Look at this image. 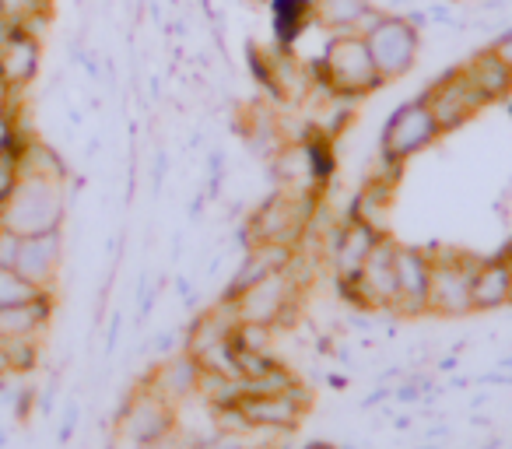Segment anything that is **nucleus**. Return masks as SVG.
<instances>
[{
    "instance_id": "nucleus-2",
    "label": "nucleus",
    "mask_w": 512,
    "mask_h": 449,
    "mask_svg": "<svg viewBox=\"0 0 512 449\" xmlns=\"http://www.w3.org/2000/svg\"><path fill=\"white\" fill-rule=\"evenodd\" d=\"M316 85L323 92L337 95V99H365V95L379 92L383 78L376 71V60L369 53V43L355 32H344V36H327L320 60L313 64Z\"/></svg>"
},
{
    "instance_id": "nucleus-40",
    "label": "nucleus",
    "mask_w": 512,
    "mask_h": 449,
    "mask_svg": "<svg viewBox=\"0 0 512 449\" xmlns=\"http://www.w3.org/2000/svg\"><path fill=\"white\" fill-rule=\"evenodd\" d=\"M502 260H505V267H509V274H512V243L502 250Z\"/></svg>"
},
{
    "instance_id": "nucleus-28",
    "label": "nucleus",
    "mask_w": 512,
    "mask_h": 449,
    "mask_svg": "<svg viewBox=\"0 0 512 449\" xmlns=\"http://www.w3.org/2000/svg\"><path fill=\"white\" fill-rule=\"evenodd\" d=\"M8 355L11 372L29 376V372L39 369V358H43V337H15V341H8Z\"/></svg>"
},
{
    "instance_id": "nucleus-10",
    "label": "nucleus",
    "mask_w": 512,
    "mask_h": 449,
    "mask_svg": "<svg viewBox=\"0 0 512 449\" xmlns=\"http://www.w3.org/2000/svg\"><path fill=\"white\" fill-rule=\"evenodd\" d=\"M421 99L428 102V109H432V116H435V123H439L442 134H453V130L467 127V123L474 120L484 106H488V102L477 95V88L470 85L467 74H463L460 67L439 74V78L421 92Z\"/></svg>"
},
{
    "instance_id": "nucleus-11",
    "label": "nucleus",
    "mask_w": 512,
    "mask_h": 449,
    "mask_svg": "<svg viewBox=\"0 0 512 449\" xmlns=\"http://www.w3.org/2000/svg\"><path fill=\"white\" fill-rule=\"evenodd\" d=\"M235 407H239V414L246 418V425L253 432H260V428H267V432H292L309 414L313 397H309L306 383H302L288 393H242L235 400Z\"/></svg>"
},
{
    "instance_id": "nucleus-31",
    "label": "nucleus",
    "mask_w": 512,
    "mask_h": 449,
    "mask_svg": "<svg viewBox=\"0 0 512 449\" xmlns=\"http://www.w3.org/2000/svg\"><path fill=\"white\" fill-rule=\"evenodd\" d=\"M491 53H495L498 60H502L505 67H512V29L509 32H502V36L491 43Z\"/></svg>"
},
{
    "instance_id": "nucleus-16",
    "label": "nucleus",
    "mask_w": 512,
    "mask_h": 449,
    "mask_svg": "<svg viewBox=\"0 0 512 449\" xmlns=\"http://www.w3.org/2000/svg\"><path fill=\"white\" fill-rule=\"evenodd\" d=\"M39 64H43V36H36V32L15 29L8 43L0 46V81L11 92L22 95L36 81Z\"/></svg>"
},
{
    "instance_id": "nucleus-3",
    "label": "nucleus",
    "mask_w": 512,
    "mask_h": 449,
    "mask_svg": "<svg viewBox=\"0 0 512 449\" xmlns=\"http://www.w3.org/2000/svg\"><path fill=\"white\" fill-rule=\"evenodd\" d=\"M302 295H306V274H302V257L295 253L292 267L267 274L264 281H256L242 295H235L232 306L235 320L246 323H264V327H292L295 316L302 309ZM225 302V299H221Z\"/></svg>"
},
{
    "instance_id": "nucleus-12",
    "label": "nucleus",
    "mask_w": 512,
    "mask_h": 449,
    "mask_svg": "<svg viewBox=\"0 0 512 449\" xmlns=\"http://www.w3.org/2000/svg\"><path fill=\"white\" fill-rule=\"evenodd\" d=\"M432 250L421 246H400L393 253V271H397V306L393 313L404 320H418L428 309V288H432Z\"/></svg>"
},
{
    "instance_id": "nucleus-14",
    "label": "nucleus",
    "mask_w": 512,
    "mask_h": 449,
    "mask_svg": "<svg viewBox=\"0 0 512 449\" xmlns=\"http://www.w3.org/2000/svg\"><path fill=\"white\" fill-rule=\"evenodd\" d=\"M60 264H64V229L18 239L15 271L25 281L39 285L43 292H53V285L60 278Z\"/></svg>"
},
{
    "instance_id": "nucleus-33",
    "label": "nucleus",
    "mask_w": 512,
    "mask_h": 449,
    "mask_svg": "<svg viewBox=\"0 0 512 449\" xmlns=\"http://www.w3.org/2000/svg\"><path fill=\"white\" fill-rule=\"evenodd\" d=\"M8 376H15V372H11V355H8V341H0V383H4V379Z\"/></svg>"
},
{
    "instance_id": "nucleus-32",
    "label": "nucleus",
    "mask_w": 512,
    "mask_h": 449,
    "mask_svg": "<svg viewBox=\"0 0 512 449\" xmlns=\"http://www.w3.org/2000/svg\"><path fill=\"white\" fill-rule=\"evenodd\" d=\"M15 109H18V92H11V88L0 81V120H4V116H11Z\"/></svg>"
},
{
    "instance_id": "nucleus-4",
    "label": "nucleus",
    "mask_w": 512,
    "mask_h": 449,
    "mask_svg": "<svg viewBox=\"0 0 512 449\" xmlns=\"http://www.w3.org/2000/svg\"><path fill=\"white\" fill-rule=\"evenodd\" d=\"M316 207H320V190H278L249 214V225L242 232L246 246L253 243H288L302 246L306 243L309 225L316 221Z\"/></svg>"
},
{
    "instance_id": "nucleus-15",
    "label": "nucleus",
    "mask_w": 512,
    "mask_h": 449,
    "mask_svg": "<svg viewBox=\"0 0 512 449\" xmlns=\"http://www.w3.org/2000/svg\"><path fill=\"white\" fill-rule=\"evenodd\" d=\"M295 253H299V246H288V243H253V246H246V253H242V264L235 267L232 281H228V288H225V295H221V299L232 302L235 295H242L246 288H253L256 281H264L267 274L292 267Z\"/></svg>"
},
{
    "instance_id": "nucleus-39",
    "label": "nucleus",
    "mask_w": 512,
    "mask_h": 449,
    "mask_svg": "<svg viewBox=\"0 0 512 449\" xmlns=\"http://www.w3.org/2000/svg\"><path fill=\"white\" fill-rule=\"evenodd\" d=\"M439 369H442V372H449V369H456V355H449V358H442V362H439Z\"/></svg>"
},
{
    "instance_id": "nucleus-35",
    "label": "nucleus",
    "mask_w": 512,
    "mask_h": 449,
    "mask_svg": "<svg viewBox=\"0 0 512 449\" xmlns=\"http://www.w3.org/2000/svg\"><path fill=\"white\" fill-rule=\"evenodd\" d=\"M120 313L113 316V320H109V341H106V351H113L116 348V341H120Z\"/></svg>"
},
{
    "instance_id": "nucleus-26",
    "label": "nucleus",
    "mask_w": 512,
    "mask_h": 449,
    "mask_svg": "<svg viewBox=\"0 0 512 449\" xmlns=\"http://www.w3.org/2000/svg\"><path fill=\"white\" fill-rule=\"evenodd\" d=\"M39 295H46V292L39 285H32V281H25L15 267H0V309L22 306V302L39 299Z\"/></svg>"
},
{
    "instance_id": "nucleus-27",
    "label": "nucleus",
    "mask_w": 512,
    "mask_h": 449,
    "mask_svg": "<svg viewBox=\"0 0 512 449\" xmlns=\"http://www.w3.org/2000/svg\"><path fill=\"white\" fill-rule=\"evenodd\" d=\"M228 341H232L235 351H274V327L235 320L232 337H228Z\"/></svg>"
},
{
    "instance_id": "nucleus-22",
    "label": "nucleus",
    "mask_w": 512,
    "mask_h": 449,
    "mask_svg": "<svg viewBox=\"0 0 512 449\" xmlns=\"http://www.w3.org/2000/svg\"><path fill=\"white\" fill-rule=\"evenodd\" d=\"M271 18H274V36L278 46L292 50L295 39L306 29H313V0H271Z\"/></svg>"
},
{
    "instance_id": "nucleus-9",
    "label": "nucleus",
    "mask_w": 512,
    "mask_h": 449,
    "mask_svg": "<svg viewBox=\"0 0 512 449\" xmlns=\"http://www.w3.org/2000/svg\"><path fill=\"white\" fill-rule=\"evenodd\" d=\"M439 137H442L439 123H435L428 102L418 95V99H407L404 106H397L390 113V120H386V127H383V137H379V155L404 165V162H411L418 151L432 148Z\"/></svg>"
},
{
    "instance_id": "nucleus-8",
    "label": "nucleus",
    "mask_w": 512,
    "mask_h": 449,
    "mask_svg": "<svg viewBox=\"0 0 512 449\" xmlns=\"http://www.w3.org/2000/svg\"><path fill=\"white\" fill-rule=\"evenodd\" d=\"M432 288H428V316H442V320H460L470 316V278L481 257H470L460 250H435L432 253Z\"/></svg>"
},
{
    "instance_id": "nucleus-41",
    "label": "nucleus",
    "mask_w": 512,
    "mask_h": 449,
    "mask_svg": "<svg viewBox=\"0 0 512 449\" xmlns=\"http://www.w3.org/2000/svg\"><path fill=\"white\" fill-rule=\"evenodd\" d=\"M306 449H341V446H330V442H309Z\"/></svg>"
},
{
    "instance_id": "nucleus-1",
    "label": "nucleus",
    "mask_w": 512,
    "mask_h": 449,
    "mask_svg": "<svg viewBox=\"0 0 512 449\" xmlns=\"http://www.w3.org/2000/svg\"><path fill=\"white\" fill-rule=\"evenodd\" d=\"M67 214V183L43 176H22L18 172L15 190L0 204V229L15 232L18 239L43 236V232L64 229Z\"/></svg>"
},
{
    "instance_id": "nucleus-37",
    "label": "nucleus",
    "mask_w": 512,
    "mask_h": 449,
    "mask_svg": "<svg viewBox=\"0 0 512 449\" xmlns=\"http://www.w3.org/2000/svg\"><path fill=\"white\" fill-rule=\"evenodd\" d=\"M172 341H176V337H172V330H162V334H158V341H155V351L158 355H169V348H172Z\"/></svg>"
},
{
    "instance_id": "nucleus-18",
    "label": "nucleus",
    "mask_w": 512,
    "mask_h": 449,
    "mask_svg": "<svg viewBox=\"0 0 512 449\" xmlns=\"http://www.w3.org/2000/svg\"><path fill=\"white\" fill-rule=\"evenodd\" d=\"M470 306H474V313H495V309L512 306V274L502 253L477 260L474 278H470Z\"/></svg>"
},
{
    "instance_id": "nucleus-34",
    "label": "nucleus",
    "mask_w": 512,
    "mask_h": 449,
    "mask_svg": "<svg viewBox=\"0 0 512 449\" xmlns=\"http://www.w3.org/2000/svg\"><path fill=\"white\" fill-rule=\"evenodd\" d=\"M383 400H393V390H386V386H383V390L372 393V397H365V400H362V407H365V411H369V407L383 404Z\"/></svg>"
},
{
    "instance_id": "nucleus-21",
    "label": "nucleus",
    "mask_w": 512,
    "mask_h": 449,
    "mask_svg": "<svg viewBox=\"0 0 512 449\" xmlns=\"http://www.w3.org/2000/svg\"><path fill=\"white\" fill-rule=\"evenodd\" d=\"M53 306L57 295L46 292L22 306H4L0 309V341H15V337H43L53 320Z\"/></svg>"
},
{
    "instance_id": "nucleus-38",
    "label": "nucleus",
    "mask_w": 512,
    "mask_h": 449,
    "mask_svg": "<svg viewBox=\"0 0 512 449\" xmlns=\"http://www.w3.org/2000/svg\"><path fill=\"white\" fill-rule=\"evenodd\" d=\"M411 414H400V418L397 421H393V428H397V432H407V428H411Z\"/></svg>"
},
{
    "instance_id": "nucleus-25",
    "label": "nucleus",
    "mask_w": 512,
    "mask_h": 449,
    "mask_svg": "<svg viewBox=\"0 0 512 449\" xmlns=\"http://www.w3.org/2000/svg\"><path fill=\"white\" fill-rule=\"evenodd\" d=\"M295 386H302V379L295 376L281 358L267 372H260L256 379H242V393H288V390H295Z\"/></svg>"
},
{
    "instance_id": "nucleus-24",
    "label": "nucleus",
    "mask_w": 512,
    "mask_h": 449,
    "mask_svg": "<svg viewBox=\"0 0 512 449\" xmlns=\"http://www.w3.org/2000/svg\"><path fill=\"white\" fill-rule=\"evenodd\" d=\"M0 18L15 29L43 36V29L53 18V0H0Z\"/></svg>"
},
{
    "instance_id": "nucleus-20",
    "label": "nucleus",
    "mask_w": 512,
    "mask_h": 449,
    "mask_svg": "<svg viewBox=\"0 0 512 449\" xmlns=\"http://www.w3.org/2000/svg\"><path fill=\"white\" fill-rule=\"evenodd\" d=\"M460 71L467 74V81L477 88V95H481L488 106L512 95V67H505L502 60L491 53V46L488 50L470 53V57L460 64Z\"/></svg>"
},
{
    "instance_id": "nucleus-17",
    "label": "nucleus",
    "mask_w": 512,
    "mask_h": 449,
    "mask_svg": "<svg viewBox=\"0 0 512 449\" xmlns=\"http://www.w3.org/2000/svg\"><path fill=\"white\" fill-rule=\"evenodd\" d=\"M386 11L376 8L372 0H313V22L320 25L327 36H344V32H355V36H369L372 25L383 18Z\"/></svg>"
},
{
    "instance_id": "nucleus-36",
    "label": "nucleus",
    "mask_w": 512,
    "mask_h": 449,
    "mask_svg": "<svg viewBox=\"0 0 512 449\" xmlns=\"http://www.w3.org/2000/svg\"><path fill=\"white\" fill-rule=\"evenodd\" d=\"M407 18V22H411L414 25V29H428V25H432V18H428V11H411V15H404Z\"/></svg>"
},
{
    "instance_id": "nucleus-13",
    "label": "nucleus",
    "mask_w": 512,
    "mask_h": 449,
    "mask_svg": "<svg viewBox=\"0 0 512 449\" xmlns=\"http://www.w3.org/2000/svg\"><path fill=\"white\" fill-rule=\"evenodd\" d=\"M383 236L386 232H376L372 225L355 221V218H348L344 225H337L334 236H330V243H327V257H330V267H334L337 285H348V281L362 271V264L369 260L372 246H376Z\"/></svg>"
},
{
    "instance_id": "nucleus-30",
    "label": "nucleus",
    "mask_w": 512,
    "mask_h": 449,
    "mask_svg": "<svg viewBox=\"0 0 512 449\" xmlns=\"http://www.w3.org/2000/svg\"><path fill=\"white\" fill-rule=\"evenodd\" d=\"M78 418H81V407L78 404H67V411H64V428H60V446H67L71 442V435H74V428H78Z\"/></svg>"
},
{
    "instance_id": "nucleus-43",
    "label": "nucleus",
    "mask_w": 512,
    "mask_h": 449,
    "mask_svg": "<svg viewBox=\"0 0 512 449\" xmlns=\"http://www.w3.org/2000/svg\"><path fill=\"white\" fill-rule=\"evenodd\" d=\"M418 449H439V446H432V442H425V446H418Z\"/></svg>"
},
{
    "instance_id": "nucleus-19",
    "label": "nucleus",
    "mask_w": 512,
    "mask_h": 449,
    "mask_svg": "<svg viewBox=\"0 0 512 449\" xmlns=\"http://www.w3.org/2000/svg\"><path fill=\"white\" fill-rule=\"evenodd\" d=\"M144 383L151 390L162 393L169 404H179L186 397H197V383H200V365L190 351H179V355H165L155 369L144 376Z\"/></svg>"
},
{
    "instance_id": "nucleus-23",
    "label": "nucleus",
    "mask_w": 512,
    "mask_h": 449,
    "mask_svg": "<svg viewBox=\"0 0 512 449\" xmlns=\"http://www.w3.org/2000/svg\"><path fill=\"white\" fill-rule=\"evenodd\" d=\"M18 172H22V176H43V179H60V183H67V162L60 158V151L50 148L46 141H36V137H25L22 141Z\"/></svg>"
},
{
    "instance_id": "nucleus-5",
    "label": "nucleus",
    "mask_w": 512,
    "mask_h": 449,
    "mask_svg": "<svg viewBox=\"0 0 512 449\" xmlns=\"http://www.w3.org/2000/svg\"><path fill=\"white\" fill-rule=\"evenodd\" d=\"M172 428H176V404H169L141 379L116 414V435L137 449H158L172 435Z\"/></svg>"
},
{
    "instance_id": "nucleus-6",
    "label": "nucleus",
    "mask_w": 512,
    "mask_h": 449,
    "mask_svg": "<svg viewBox=\"0 0 512 449\" xmlns=\"http://www.w3.org/2000/svg\"><path fill=\"white\" fill-rule=\"evenodd\" d=\"M393 253H397V239H390V232H386V236L372 246L362 271H358L348 285H337L341 299L351 302L355 309H362V313H393V306H397Z\"/></svg>"
},
{
    "instance_id": "nucleus-29",
    "label": "nucleus",
    "mask_w": 512,
    "mask_h": 449,
    "mask_svg": "<svg viewBox=\"0 0 512 449\" xmlns=\"http://www.w3.org/2000/svg\"><path fill=\"white\" fill-rule=\"evenodd\" d=\"M193 449H246V442H242V435H228V432H218L211 435V439L197 442Z\"/></svg>"
},
{
    "instance_id": "nucleus-7",
    "label": "nucleus",
    "mask_w": 512,
    "mask_h": 449,
    "mask_svg": "<svg viewBox=\"0 0 512 449\" xmlns=\"http://www.w3.org/2000/svg\"><path fill=\"white\" fill-rule=\"evenodd\" d=\"M365 43H369V53H372V60H376V71H379V78H383V85L407 78L421 57V32L414 29L404 15H393V11H386V15L372 25Z\"/></svg>"
},
{
    "instance_id": "nucleus-42",
    "label": "nucleus",
    "mask_w": 512,
    "mask_h": 449,
    "mask_svg": "<svg viewBox=\"0 0 512 449\" xmlns=\"http://www.w3.org/2000/svg\"><path fill=\"white\" fill-rule=\"evenodd\" d=\"M407 4H414V0H393V8H407Z\"/></svg>"
}]
</instances>
